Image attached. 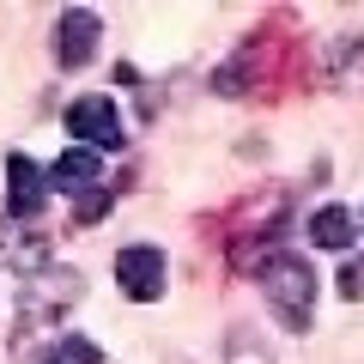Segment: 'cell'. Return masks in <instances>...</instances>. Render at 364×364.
Wrapping results in <instances>:
<instances>
[{
	"label": "cell",
	"mask_w": 364,
	"mask_h": 364,
	"mask_svg": "<svg viewBox=\"0 0 364 364\" xmlns=\"http://www.w3.org/2000/svg\"><path fill=\"white\" fill-rule=\"evenodd\" d=\"M61 122H67V134H73V146H91V152H116V146L128 140L109 97H73Z\"/></svg>",
	"instance_id": "3"
},
{
	"label": "cell",
	"mask_w": 364,
	"mask_h": 364,
	"mask_svg": "<svg viewBox=\"0 0 364 364\" xmlns=\"http://www.w3.org/2000/svg\"><path fill=\"white\" fill-rule=\"evenodd\" d=\"M43 200H49V176H43L25 152H13V158H6V219H13V225L37 219Z\"/></svg>",
	"instance_id": "6"
},
{
	"label": "cell",
	"mask_w": 364,
	"mask_h": 364,
	"mask_svg": "<svg viewBox=\"0 0 364 364\" xmlns=\"http://www.w3.org/2000/svg\"><path fill=\"white\" fill-rule=\"evenodd\" d=\"M79 298H85V273L79 267H43L31 279H18V334H37V328L61 322Z\"/></svg>",
	"instance_id": "2"
},
{
	"label": "cell",
	"mask_w": 364,
	"mask_h": 364,
	"mask_svg": "<svg viewBox=\"0 0 364 364\" xmlns=\"http://www.w3.org/2000/svg\"><path fill=\"white\" fill-rule=\"evenodd\" d=\"M225 364H273L267 340L255 334V328H231V340H225Z\"/></svg>",
	"instance_id": "11"
},
{
	"label": "cell",
	"mask_w": 364,
	"mask_h": 364,
	"mask_svg": "<svg viewBox=\"0 0 364 364\" xmlns=\"http://www.w3.org/2000/svg\"><path fill=\"white\" fill-rule=\"evenodd\" d=\"M109 207H116V188L104 182V188H91V195H79V200H73V225H97Z\"/></svg>",
	"instance_id": "12"
},
{
	"label": "cell",
	"mask_w": 364,
	"mask_h": 364,
	"mask_svg": "<svg viewBox=\"0 0 364 364\" xmlns=\"http://www.w3.org/2000/svg\"><path fill=\"white\" fill-rule=\"evenodd\" d=\"M0 261H6L18 279H31V273L49 267V237L43 231H6V213H0Z\"/></svg>",
	"instance_id": "8"
},
{
	"label": "cell",
	"mask_w": 364,
	"mask_h": 364,
	"mask_svg": "<svg viewBox=\"0 0 364 364\" xmlns=\"http://www.w3.org/2000/svg\"><path fill=\"white\" fill-rule=\"evenodd\" d=\"M97 37H104L97 13H91V6H67V13L55 18V61H61L67 73L91 67V55H97Z\"/></svg>",
	"instance_id": "5"
},
{
	"label": "cell",
	"mask_w": 364,
	"mask_h": 364,
	"mask_svg": "<svg viewBox=\"0 0 364 364\" xmlns=\"http://www.w3.org/2000/svg\"><path fill=\"white\" fill-rule=\"evenodd\" d=\"M49 188H61V195H91V188H104V158L91 152V146H67L61 158H55L49 170Z\"/></svg>",
	"instance_id": "7"
},
{
	"label": "cell",
	"mask_w": 364,
	"mask_h": 364,
	"mask_svg": "<svg viewBox=\"0 0 364 364\" xmlns=\"http://www.w3.org/2000/svg\"><path fill=\"white\" fill-rule=\"evenodd\" d=\"M304 237H310L316 249H352V237H358V219H352L346 207H322V213L310 219V231H304Z\"/></svg>",
	"instance_id": "9"
},
{
	"label": "cell",
	"mask_w": 364,
	"mask_h": 364,
	"mask_svg": "<svg viewBox=\"0 0 364 364\" xmlns=\"http://www.w3.org/2000/svg\"><path fill=\"white\" fill-rule=\"evenodd\" d=\"M43 364H104V352H97V340H85V334H61L49 352H43Z\"/></svg>",
	"instance_id": "10"
},
{
	"label": "cell",
	"mask_w": 364,
	"mask_h": 364,
	"mask_svg": "<svg viewBox=\"0 0 364 364\" xmlns=\"http://www.w3.org/2000/svg\"><path fill=\"white\" fill-rule=\"evenodd\" d=\"M261 291H267V310L279 316V328H291V334H304L316 316V267L304 255H291V249H279V255L261 261Z\"/></svg>",
	"instance_id": "1"
},
{
	"label": "cell",
	"mask_w": 364,
	"mask_h": 364,
	"mask_svg": "<svg viewBox=\"0 0 364 364\" xmlns=\"http://www.w3.org/2000/svg\"><path fill=\"white\" fill-rule=\"evenodd\" d=\"M164 279H170L164 249L134 243V249H122V255H116V286L128 291L134 304H158V298H164Z\"/></svg>",
	"instance_id": "4"
}]
</instances>
